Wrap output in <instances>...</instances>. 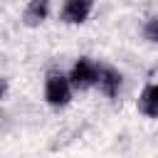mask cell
Instances as JSON below:
<instances>
[{"label": "cell", "instance_id": "6da1fadb", "mask_svg": "<svg viewBox=\"0 0 158 158\" xmlns=\"http://www.w3.org/2000/svg\"><path fill=\"white\" fill-rule=\"evenodd\" d=\"M72 81H69V74H62V72H49L47 79H44V101L54 109H62L72 101Z\"/></svg>", "mask_w": 158, "mask_h": 158}, {"label": "cell", "instance_id": "7a4b0ae2", "mask_svg": "<svg viewBox=\"0 0 158 158\" xmlns=\"http://www.w3.org/2000/svg\"><path fill=\"white\" fill-rule=\"evenodd\" d=\"M99 69H101V64H96L94 59L79 57V59L72 64V69H69V81H72V86L79 89V91L96 86V84H99Z\"/></svg>", "mask_w": 158, "mask_h": 158}, {"label": "cell", "instance_id": "3957f363", "mask_svg": "<svg viewBox=\"0 0 158 158\" xmlns=\"http://www.w3.org/2000/svg\"><path fill=\"white\" fill-rule=\"evenodd\" d=\"M94 10V0H64L62 7V22L67 25H81L89 20Z\"/></svg>", "mask_w": 158, "mask_h": 158}, {"label": "cell", "instance_id": "277c9868", "mask_svg": "<svg viewBox=\"0 0 158 158\" xmlns=\"http://www.w3.org/2000/svg\"><path fill=\"white\" fill-rule=\"evenodd\" d=\"M96 86L101 89L104 96L114 99V96H118V91L123 86V74L116 67H111V64H101V69H99V84Z\"/></svg>", "mask_w": 158, "mask_h": 158}, {"label": "cell", "instance_id": "5b68a950", "mask_svg": "<svg viewBox=\"0 0 158 158\" xmlns=\"http://www.w3.org/2000/svg\"><path fill=\"white\" fill-rule=\"evenodd\" d=\"M49 7H52V0H30L22 12V22L27 27H40L49 17Z\"/></svg>", "mask_w": 158, "mask_h": 158}, {"label": "cell", "instance_id": "8992f818", "mask_svg": "<svg viewBox=\"0 0 158 158\" xmlns=\"http://www.w3.org/2000/svg\"><path fill=\"white\" fill-rule=\"evenodd\" d=\"M138 111L148 118H158V84H146L138 96Z\"/></svg>", "mask_w": 158, "mask_h": 158}, {"label": "cell", "instance_id": "52a82bcc", "mask_svg": "<svg viewBox=\"0 0 158 158\" xmlns=\"http://www.w3.org/2000/svg\"><path fill=\"white\" fill-rule=\"evenodd\" d=\"M143 37H146L148 42H153V44H158V15H153V17H148V22L143 25Z\"/></svg>", "mask_w": 158, "mask_h": 158}]
</instances>
